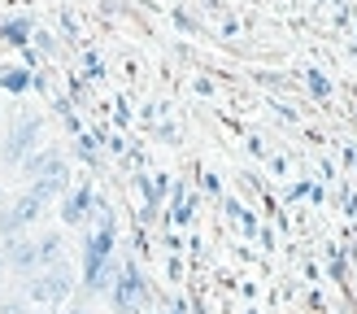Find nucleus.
I'll return each instance as SVG.
<instances>
[{"mask_svg": "<svg viewBox=\"0 0 357 314\" xmlns=\"http://www.w3.org/2000/svg\"><path fill=\"white\" fill-rule=\"evenodd\" d=\"M40 209H44V197H35V192H26V197H17L5 214H0V236H17L22 227H31L35 218H40Z\"/></svg>", "mask_w": 357, "mask_h": 314, "instance_id": "obj_1", "label": "nucleus"}, {"mask_svg": "<svg viewBox=\"0 0 357 314\" xmlns=\"http://www.w3.org/2000/svg\"><path fill=\"white\" fill-rule=\"evenodd\" d=\"M66 288H70V271L66 267H52L48 275H40V279H35V284H26V297H31V301H52V306H57L61 301V297H66Z\"/></svg>", "mask_w": 357, "mask_h": 314, "instance_id": "obj_2", "label": "nucleus"}, {"mask_svg": "<svg viewBox=\"0 0 357 314\" xmlns=\"http://www.w3.org/2000/svg\"><path fill=\"white\" fill-rule=\"evenodd\" d=\"M114 306H118L122 314H135L139 306H144V279H139V271H135V267L122 271L118 288H114Z\"/></svg>", "mask_w": 357, "mask_h": 314, "instance_id": "obj_3", "label": "nucleus"}, {"mask_svg": "<svg viewBox=\"0 0 357 314\" xmlns=\"http://www.w3.org/2000/svg\"><path fill=\"white\" fill-rule=\"evenodd\" d=\"M5 267H13V271H35L40 267V244H31V240H22V236H13L9 244H5Z\"/></svg>", "mask_w": 357, "mask_h": 314, "instance_id": "obj_4", "label": "nucleus"}, {"mask_svg": "<svg viewBox=\"0 0 357 314\" xmlns=\"http://www.w3.org/2000/svg\"><path fill=\"white\" fill-rule=\"evenodd\" d=\"M35 135H40V118H22V122H17V127L9 131V144H5V157H9V162H17V157L31 153Z\"/></svg>", "mask_w": 357, "mask_h": 314, "instance_id": "obj_5", "label": "nucleus"}, {"mask_svg": "<svg viewBox=\"0 0 357 314\" xmlns=\"http://www.w3.org/2000/svg\"><path fill=\"white\" fill-rule=\"evenodd\" d=\"M57 249H61V240H57V236H44V240H40V267L57 262Z\"/></svg>", "mask_w": 357, "mask_h": 314, "instance_id": "obj_6", "label": "nucleus"}, {"mask_svg": "<svg viewBox=\"0 0 357 314\" xmlns=\"http://www.w3.org/2000/svg\"><path fill=\"white\" fill-rule=\"evenodd\" d=\"M0 279H5V257H0Z\"/></svg>", "mask_w": 357, "mask_h": 314, "instance_id": "obj_7", "label": "nucleus"}]
</instances>
